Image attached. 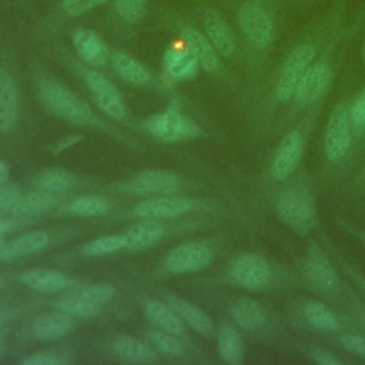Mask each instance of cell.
I'll list each match as a JSON object with an SVG mask.
<instances>
[{
    "label": "cell",
    "mask_w": 365,
    "mask_h": 365,
    "mask_svg": "<svg viewBox=\"0 0 365 365\" xmlns=\"http://www.w3.org/2000/svg\"><path fill=\"white\" fill-rule=\"evenodd\" d=\"M16 4H21V3H26L27 0H13Z\"/></svg>",
    "instance_id": "49"
},
{
    "label": "cell",
    "mask_w": 365,
    "mask_h": 365,
    "mask_svg": "<svg viewBox=\"0 0 365 365\" xmlns=\"http://www.w3.org/2000/svg\"><path fill=\"white\" fill-rule=\"evenodd\" d=\"M3 319H4V317H3V314H1V312H0V324H1V322H3Z\"/></svg>",
    "instance_id": "50"
},
{
    "label": "cell",
    "mask_w": 365,
    "mask_h": 365,
    "mask_svg": "<svg viewBox=\"0 0 365 365\" xmlns=\"http://www.w3.org/2000/svg\"><path fill=\"white\" fill-rule=\"evenodd\" d=\"M148 342L154 346L155 351L167 356H180L184 354V345L177 338V335L158 328L148 332Z\"/></svg>",
    "instance_id": "34"
},
{
    "label": "cell",
    "mask_w": 365,
    "mask_h": 365,
    "mask_svg": "<svg viewBox=\"0 0 365 365\" xmlns=\"http://www.w3.org/2000/svg\"><path fill=\"white\" fill-rule=\"evenodd\" d=\"M164 235V227L157 220L143 218L140 222L133 224L124 232V248L130 251H143L150 248Z\"/></svg>",
    "instance_id": "17"
},
{
    "label": "cell",
    "mask_w": 365,
    "mask_h": 365,
    "mask_svg": "<svg viewBox=\"0 0 365 365\" xmlns=\"http://www.w3.org/2000/svg\"><path fill=\"white\" fill-rule=\"evenodd\" d=\"M110 208V202L106 197L91 194V195H83L71 202H68L67 210L71 214L81 215V217H96L104 214Z\"/></svg>",
    "instance_id": "32"
},
{
    "label": "cell",
    "mask_w": 365,
    "mask_h": 365,
    "mask_svg": "<svg viewBox=\"0 0 365 365\" xmlns=\"http://www.w3.org/2000/svg\"><path fill=\"white\" fill-rule=\"evenodd\" d=\"M198 13L202 31L224 58H234L238 53V38L225 16L211 4H200Z\"/></svg>",
    "instance_id": "6"
},
{
    "label": "cell",
    "mask_w": 365,
    "mask_h": 365,
    "mask_svg": "<svg viewBox=\"0 0 365 365\" xmlns=\"http://www.w3.org/2000/svg\"><path fill=\"white\" fill-rule=\"evenodd\" d=\"M349 118L354 134H362L365 131V86L349 103Z\"/></svg>",
    "instance_id": "38"
},
{
    "label": "cell",
    "mask_w": 365,
    "mask_h": 365,
    "mask_svg": "<svg viewBox=\"0 0 365 365\" xmlns=\"http://www.w3.org/2000/svg\"><path fill=\"white\" fill-rule=\"evenodd\" d=\"M302 314L305 321L318 331L331 332L339 328L338 317L334 314V311L328 305H325L321 301L311 299L305 302V305L302 307Z\"/></svg>",
    "instance_id": "30"
},
{
    "label": "cell",
    "mask_w": 365,
    "mask_h": 365,
    "mask_svg": "<svg viewBox=\"0 0 365 365\" xmlns=\"http://www.w3.org/2000/svg\"><path fill=\"white\" fill-rule=\"evenodd\" d=\"M180 37L182 43L195 54L200 67L208 74L218 76L221 73V56L211 44L204 31L191 24H180Z\"/></svg>",
    "instance_id": "11"
},
{
    "label": "cell",
    "mask_w": 365,
    "mask_h": 365,
    "mask_svg": "<svg viewBox=\"0 0 365 365\" xmlns=\"http://www.w3.org/2000/svg\"><path fill=\"white\" fill-rule=\"evenodd\" d=\"M365 23V20H364ZM364 34H365V27H364ZM362 57H364V64H365V36H364V47H362Z\"/></svg>",
    "instance_id": "47"
},
{
    "label": "cell",
    "mask_w": 365,
    "mask_h": 365,
    "mask_svg": "<svg viewBox=\"0 0 365 365\" xmlns=\"http://www.w3.org/2000/svg\"><path fill=\"white\" fill-rule=\"evenodd\" d=\"M364 325H365V315H364Z\"/></svg>",
    "instance_id": "52"
},
{
    "label": "cell",
    "mask_w": 365,
    "mask_h": 365,
    "mask_svg": "<svg viewBox=\"0 0 365 365\" xmlns=\"http://www.w3.org/2000/svg\"><path fill=\"white\" fill-rule=\"evenodd\" d=\"M124 237L123 234H111V235H101L94 240H91L86 247H84V254L90 257H100V255H107L120 251L124 248Z\"/></svg>",
    "instance_id": "35"
},
{
    "label": "cell",
    "mask_w": 365,
    "mask_h": 365,
    "mask_svg": "<svg viewBox=\"0 0 365 365\" xmlns=\"http://www.w3.org/2000/svg\"><path fill=\"white\" fill-rule=\"evenodd\" d=\"M178 187V177L170 171L150 170L127 182V190L134 194H170Z\"/></svg>",
    "instance_id": "16"
},
{
    "label": "cell",
    "mask_w": 365,
    "mask_h": 365,
    "mask_svg": "<svg viewBox=\"0 0 365 365\" xmlns=\"http://www.w3.org/2000/svg\"><path fill=\"white\" fill-rule=\"evenodd\" d=\"M37 88L44 106L57 117L80 125L97 123L90 106L58 78L41 76L37 80Z\"/></svg>",
    "instance_id": "2"
},
{
    "label": "cell",
    "mask_w": 365,
    "mask_h": 365,
    "mask_svg": "<svg viewBox=\"0 0 365 365\" xmlns=\"http://www.w3.org/2000/svg\"><path fill=\"white\" fill-rule=\"evenodd\" d=\"M304 153V137L299 130H289L278 143L272 163L271 174L277 181L288 180L297 170Z\"/></svg>",
    "instance_id": "9"
},
{
    "label": "cell",
    "mask_w": 365,
    "mask_h": 365,
    "mask_svg": "<svg viewBox=\"0 0 365 365\" xmlns=\"http://www.w3.org/2000/svg\"><path fill=\"white\" fill-rule=\"evenodd\" d=\"M341 344L346 351L365 359V336L364 335L344 334L341 336Z\"/></svg>",
    "instance_id": "40"
},
{
    "label": "cell",
    "mask_w": 365,
    "mask_h": 365,
    "mask_svg": "<svg viewBox=\"0 0 365 365\" xmlns=\"http://www.w3.org/2000/svg\"><path fill=\"white\" fill-rule=\"evenodd\" d=\"M145 128L154 138L164 143H178L200 134L195 123L175 108L151 115L145 121Z\"/></svg>",
    "instance_id": "7"
},
{
    "label": "cell",
    "mask_w": 365,
    "mask_h": 365,
    "mask_svg": "<svg viewBox=\"0 0 365 365\" xmlns=\"http://www.w3.org/2000/svg\"><path fill=\"white\" fill-rule=\"evenodd\" d=\"M212 261L211 248L200 241L175 245L165 257V267L174 274H188L204 269Z\"/></svg>",
    "instance_id": "8"
},
{
    "label": "cell",
    "mask_w": 365,
    "mask_h": 365,
    "mask_svg": "<svg viewBox=\"0 0 365 365\" xmlns=\"http://www.w3.org/2000/svg\"><path fill=\"white\" fill-rule=\"evenodd\" d=\"M217 348L221 359L230 365H240L244 361L245 346L241 334L232 325H222L217 335Z\"/></svg>",
    "instance_id": "26"
},
{
    "label": "cell",
    "mask_w": 365,
    "mask_h": 365,
    "mask_svg": "<svg viewBox=\"0 0 365 365\" xmlns=\"http://www.w3.org/2000/svg\"><path fill=\"white\" fill-rule=\"evenodd\" d=\"M231 281L248 291H261L272 279L271 262L258 252H242L237 255L228 269Z\"/></svg>",
    "instance_id": "4"
},
{
    "label": "cell",
    "mask_w": 365,
    "mask_h": 365,
    "mask_svg": "<svg viewBox=\"0 0 365 365\" xmlns=\"http://www.w3.org/2000/svg\"><path fill=\"white\" fill-rule=\"evenodd\" d=\"M20 281L34 291L58 292L67 285V278L63 272L51 268H33L20 275Z\"/></svg>",
    "instance_id": "25"
},
{
    "label": "cell",
    "mask_w": 365,
    "mask_h": 365,
    "mask_svg": "<svg viewBox=\"0 0 365 365\" xmlns=\"http://www.w3.org/2000/svg\"><path fill=\"white\" fill-rule=\"evenodd\" d=\"M54 202L56 197L53 192L37 190L20 195L16 204L10 208V212L17 217H31L50 210Z\"/></svg>",
    "instance_id": "29"
},
{
    "label": "cell",
    "mask_w": 365,
    "mask_h": 365,
    "mask_svg": "<svg viewBox=\"0 0 365 365\" xmlns=\"http://www.w3.org/2000/svg\"><path fill=\"white\" fill-rule=\"evenodd\" d=\"M167 304L177 312L180 319L187 324L190 328H192L195 332L210 336L214 332V324L210 318V315L201 309L198 305L178 297V295H170L167 298Z\"/></svg>",
    "instance_id": "18"
},
{
    "label": "cell",
    "mask_w": 365,
    "mask_h": 365,
    "mask_svg": "<svg viewBox=\"0 0 365 365\" xmlns=\"http://www.w3.org/2000/svg\"><path fill=\"white\" fill-rule=\"evenodd\" d=\"M19 111V96L13 76L4 67H0V131H9L14 127Z\"/></svg>",
    "instance_id": "19"
},
{
    "label": "cell",
    "mask_w": 365,
    "mask_h": 365,
    "mask_svg": "<svg viewBox=\"0 0 365 365\" xmlns=\"http://www.w3.org/2000/svg\"><path fill=\"white\" fill-rule=\"evenodd\" d=\"M304 274L308 281L321 291H332L341 282L329 258L317 245H312L307 254L304 261Z\"/></svg>",
    "instance_id": "13"
},
{
    "label": "cell",
    "mask_w": 365,
    "mask_h": 365,
    "mask_svg": "<svg viewBox=\"0 0 365 365\" xmlns=\"http://www.w3.org/2000/svg\"><path fill=\"white\" fill-rule=\"evenodd\" d=\"M73 328V318L63 311H53L38 315L33 321V334L38 339H57L67 335Z\"/></svg>",
    "instance_id": "22"
},
{
    "label": "cell",
    "mask_w": 365,
    "mask_h": 365,
    "mask_svg": "<svg viewBox=\"0 0 365 365\" xmlns=\"http://www.w3.org/2000/svg\"><path fill=\"white\" fill-rule=\"evenodd\" d=\"M56 308L66 312L71 318H91L100 309L98 305L90 302L78 291L57 298Z\"/></svg>",
    "instance_id": "31"
},
{
    "label": "cell",
    "mask_w": 365,
    "mask_h": 365,
    "mask_svg": "<svg viewBox=\"0 0 365 365\" xmlns=\"http://www.w3.org/2000/svg\"><path fill=\"white\" fill-rule=\"evenodd\" d=\"M33 184L37 190L54 194L66 190L71 184V177L67 171L61 168H48L40 171L34 177Z\"/></svg>",
    "instance_id": "33"
},
{
    "label": "cell",
    "mask_w": 365,
    "mask_h": 365,
    "mask_svg": "<svg viewBox=\"0 0 365 365\" xmlns=\"http://www.w3.org/2000/svg\"><path fill=\"white\" fill-rule=\"evenodd\" d=\"M319 0H291L292 4L298 6V7H307V6H311V4H315L318 3Z\"/></svg>",
    "instance_id": "45"
},
{
    "label": "cell",
    "mask_w": 365,
    "mask_h": 365,
    "mask_svg": "<svg viewBox=\"0 0 365 365\" xmlns=\"http://www.w3.org/2000/svg\"><path fill=\"white\" fill-rule=\"evenodd\" d=\"M13 227V221L9 218H0V235H3L6 231H9Z\"/></svg>",
    "instance_id": "44"
},
{
    "label": "cell",
    "mask_w": 365,
    "mask_h": 365,
    "mask_svg": "<svg viewBox=\"0 0 365 365\" xmlns=\"http://www.w3.org/2000/svg\"><path fill=\"white\" fill-rule=\"evenodd\" d=\"M113 351L121 359L137 364L153 362L157 356V351L151 344L143 342L141 339L130 335L115 338L113 342Z\"/></svg>",
    "instance_id": "24"
},
{
    "label": "cell",
    "mask_w": 365,
    "mask_h": 365,
    "mask_svg": "<svg viewBox=\"0 0 365 365\" xmlns=\"http://www.w3.org/2000/svg\"><path fill=\"white\" fill-rule=\"evenodd\" d=\"M231 317L238 328L254 332L264 327L265 311L262 305L251 297H240L231 305Z\"/></svg>",
    "instance_id": "21"
},
{
    "label": "cell",
    "mask_w": 365,
    "mask_h": 365,
    "mask_svg": "<svg viewBox=\"0 0 365 365\" xmlns=\"http://www.w3.org/2000/svg\"><path fill=\"white\" fill-rule=\"evenodd\" d=\"M48 241L50 238L46 231L38 230V231L24 232L13 238L11 241L6 242L0 254V258L9 261V259H16V258H21V257L38 252L47 247Z\"/></svg>",
    "instance_id": "23"
},
{
    "label": "cell",
    "mask_w": 365,
    "mask_h": 365,
    "mask_svg": "<svg viewBox=\"0 0 365 365\" xmlns=\"http://www.w3.org/2000/svg\"><path fill=\"white\" fill-rule=\"evenodd\" d=\"M1 282H3V279H1V277H0V285H1Z\"/></svg>",
    "instance_id": "51"
},
{
    "label": "cell",
    "mask_w": 365,
    "mask_h": 365,
    "mask_svg": "<svg viewBox=\"0 0 365 365\" xmlns=\"http://www.w3.org/2000/svg\"><path fill=\"white\" fill-rule=\"evenodd\" d=\"M84 298H87L90 302L96 305H104L108 301H111L115 295V288L108 282H97V284H88L77 289Z\"/></svg>",
    "instance_id": "37"
},
{
    "label": "cell",
    "mask_w": 365,
    "mask_h": 365,
    "mask_svg": "<svg viewBox=\"0 0 365 365\" xmlns=\"http://www.w3.org/2000/svg\"><path fill=\"white\" fill-rule=\"evenodd\" d=\"M110 17L127 27H134L143 21L148 11V0H108Z\"/></svg>",
    "instance_id": "27"
},
{
    "label": "cell",
    "mask_w": 365,
    "mask_h": 365,
    "mask_svg": "<svg viewBox=\"0 0 365 365\" xmlns=\"http://www.w3.org/2000/svg\"><path fill=\"white\" fill-rule=\"evenodd\" d=\"M20 364L21 365H63L64 358L54 352L43 351V352H36V354L24 358Z\"/></svg>",
    "instance_id": "39"
},
{
    "label": "cell",
    "mask_w": 365,
    "mask_h": 365,
    "mask_svg": "<svg viewBox=\"0 0 365 365\" xmlns=\"http://www.w3.org/2000/svg\"><path fill=\"white\" fill-rule=\"evenodd\" d=\"M9 165L0 160V184H4L9 180Z\"/></svg>",
    "instance_id": "43"
},
{
    "label": "cell",
    "mask_w": 365,
    "mask_h": 365,
    "mask_svg": "<svg viewBox=\"0 0 365 365\" xmlns=\"http://www.w3.org/2000/svg\"><path fill=\"white\" fill-rule=\"evenodd\" d=\"M163 68L173 80H191L200 70L195 54L182 43L181 46H170L163 53Z\"/></svg>",
    "instance_id": "14"
},
{
    "label": "cell",
    "mask_w": 365,
    "mask_h": 365,
    "mask_svg": "<svg viewBox=\"0 0 365 365\" xmlns=\"http://www.w3.org/2000/svg\"><path fill=\"white\" fill-rule=\"evenodd\" d=\"M352 124L349 118V103L339 101L329 114L324 133V154L335 163L342 160L352 143Z\"/></svg>",
    "instance_id": "5"
},
{
    "label": "cell",
    "mask_w": 365,
    "mask_h": 365,
    "mask_svg": "<svg viewBox=\"0 0 365 365\" xmlns=\"http://www.w3.org/2000/svg\"><path fill=\"white\" fill-rule=\"evenodd\" d=\"M3 349H4V346H3V341H1V338H0V358H1V355H3Z\"/></svg>",
    "instance_id": "48"
},
{
    "label": "cell",
    "mask_w": 365,
    "mask_h": 365,
    "mask_svg": "<svg viewBox=\"0 0 365 365\" xmlns=\"http://www.w3.org/2000/svg\"><path fill=\"white\" fill-rule=\"evenodd\" d=\"M110 64L114 73L125 83L133 86H147L153 74L147 66L124 51H115L110 56Z\"/></svg>",
    "instance_id": "20"
},
{
    "label": "cell",
    "mask_w": 365,
    "mask_h": 365,
    "mask_svg": "<svg viewBox=\"0 0 365 365\" xmlns=\"http://www.w3.org/2000/svg\"><path fill=\"white\" fill-rule=\"evenodd\" d=\"M4 245H6V240L3 238V235H0V254H1L3 248H4Z\"/></svg>",
    "instance_id": "46"
},
{
    "label": "cell",
    "mask_w": 365,
    "mask_h": 365,
    "mask_svg": "<svg viewBox=\"0 0 365 365\" xmlns=\"http://www.w3.org/2000/svg\"><path fill=\"white\" fill-rule=\"evenodd\" d=\"M279 220L297 234H305L314 224L315 210L309 192L304 188H288L275 201Z\"/></svg>",
    "instance_id": "3"
},
{
    "label": "cell",
    "mask_w": 365,
    "mask_h": 365,
    "mask_svg": "<svg viewBox=\"0 0 365 365\" xmlns=\"http://www.w3.org/2000/svg\"><path fill=\"white\" fill-rule=\"evenodd\" d=\"M107 3L108 0H57L44 17V23L51 27H58Z\"/></svg>",
    "instance_id": "15"
},
{
    "label": "cell",
    "mask_w": 365,
    "mask_h": 365,
    "mask_svg": "<svg viewBox=\"0 0 365 365\" xmlns=\"http://www.w3.org/2000/svg\"><path fill=\"white\" fill-rule=\"evenodd\" d=\"M288 0H238L235 26L244 48L254 63L268 58L279 36Z\"/></svg>",
    "instance_id": "1"
},
{
    "label": "cell",
    "mask_w": 365,
    "mask_h": 365,
    "mask_svg": "<svg viewBox=\"0 0 365 365\" xmlns=\"http://www.w3.org/2000/svg\"><path fill=\"white\" fill-rule=\"evenodd\" d=\"M194 208V201L181 195H158L138 202L134 214L141 218L163 220L182 215Z\"/></svg>",
    "instance_id": "12"
},
{
    "label": "cell",
    "mask_w": 365,
    "mask_h": 365,
    "mask_svg": "<svg viewBox=\"0 0 365 365\" xmlns=\"http://www.w3.org/2000/svg\"><path fill=\"white\" fill-rule=\"evenodd\" d=\"M71 44L77 56L90 67L100 68L110 61L106 40L90 27H76L71 31Z\"/></svg>",
    "instance_id": "10"
},
{
    "label": "cell",
    "mask_w": 365,
    "mask_h": 365,
    "mask_svg": "<svg viewBox=\"0 0 365 365\" xmlns=\"http://www.w3.org/2000/svg\"><path fill=\"white\" fill-rule=\"evenodd\" d=\"M83 78H84V83L87 84V87L90 88V91L93 93L94 98L118 91L115 84L94 67L86 68L83 73Z\"/></svg>",
    "instance_id": "36"
},
{
    "label": "cell",
    "mask_w": 365,
    "mask_h": 365,
    "mask_svg": "<svg viewBox=\"0 0 365 365\" xmlns=\"http://www.w3.org/2000/svg\"><path fill=\"white\" fill-rule=\"evenodd\" d=\"M20 188L14 184H0V211L9 210L16 204L20 197Z\"/></svg>",
    "instance_id": "41"
},
{
    "label": "cell",
    "mask_w": 365,
    "mask_h": 365,
    "mask_svg": "<svg viewBox=\"0 0 365 365\" xmlns=\"http://www.w3.org/2000/svg\"><path fill=\"white\" fill-rule=\"evenodd\" d=\"M144 311L150 322L155 325L158 329L171 332L174 335H180L184 331V322L168 304H164L157 299H150L145 304Z\"/></svg>",
    "instance_id": "28"
},
{
    "label": "cell",
    "mask_w": 365,
    "mask_h": 365,
    "mask_svg": "<svg viewBox=\"0 0 365 365\" xmlns=\"http://www.w3.org/2000/svg\"><path fill=\"white\" fill-rule=\"evenodd\" d=\"M309 358L319 365H339L341 359L336 358L331 351L324 348H314L309 351Z\"/></svg>",
    "instance_id": "42"
}]
</instances>
